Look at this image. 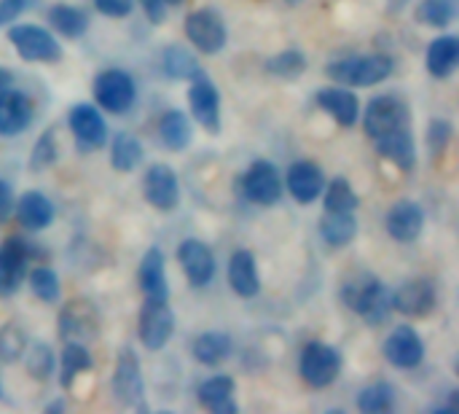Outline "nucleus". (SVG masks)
Segmentation results:
<instances>
[{"label":"nucleus","instance_id":"obj_30","mask_svg":"<svg viewBox=\"0 0 459 414\" xmlns=\"http://www.w3.org/2000/svg\"><path fill=\"white\" fill-rule=\"evenodd\" d=\"M159 137L169 151H186L194 140V127L188 121V116L178 108H169L161 119H159Z\"/></svg>","mask_w":459,"mask_h":414},{"label":"nucleus","instance_id":"obj_8","mask_svg":"<svg viewBox=\"0 0 459 414\" xmlns=\"http://www.w3.org/2000/svg\"><path fill=\"white\" fill-rule=\"evenodd\" d=\"M183 30H186L188 43L196 51L207 54V57L218 54L226 46V40H229V30H226L223 16L215 8H210V5L191 11L186 16V22H183Z\"/></svg>","mask_w":459,"mask_h":414},{"label":"nucleus","instance_id":"obj_47","mask_svg":"<svg viewBox=\"0 0 459 414\" xmlns=\"http://www.w3.org/2000/svg\"><path fill=\"white\" fill-rule=\"evenodd\" d=\"M137 5L143 8V13L148 16L151 24H161L167 19V3L164 0H137Z\"/></svg>","mask_w":459,"mask_h":414},{"label":"nucleus","instance_id":"obj_13","mask_svg":"<svg viewBox=\"0 0 459 414\" xmlns=\"http://www.w3.org/2000/svg\"><path fill=\"white\" fill-rule=\"evenodd\" d=\"M67 127L73 132V137L78 140V145L83 151H97L108 143V124L100 113L97 105L91 102H78L70 108L67 113Z\"/></svg>","mask_w":459,"mask_h":414},{"label":"nucleus","instance_id":"obj_39","mask_svg":"<svg viewBox=\"0 0 459 414\" xmlns=\"http://www.w3.org/2000/svg\"><path fill=\"white\" fill-rule=\"evenodd\" d=\"M264 67H266V73H272V75H277V78L296 81V78H301L304 70H307V57H304V51H299V48H288V51H280V54H274L272 59H266Z\"/></svg>","mask_w":459,"mask_h":414},{"label":"nucleus","instance_id":"obj_28","mask_svg":"<svg viewBox=\"0 0 459 414\" xmlns=\"http://www.w3.org/2000/svg\"><path fill=\"white\" fill-rule=\"evenodd\" d=\"M459 62V38L457 35H438L436 40H430L428 46V57H425V65H428V73L433 78H449L455 75Z\"/></svg>","mask_w":459,"mask_h":414},{"label":"nucleus","instance_id":"obj_7","mask_svg":"<svg viewBox=\"0 0 459 414\" xmlns=\"http://www.w3.org/2000/svg\"><path fill=\"white\" fill-rule=\"evenodd\" d=\"M411 127V110L398 94H379L366 105L363 129L371 140H379L390 132Z\"/></svg>","mask_w":459,"mask_h":414},{"label":"nucleus","instance_id":"obj_2","mask_svg":"<svg viewBox=\"0 0 459 414\" xmlns=\"http://www.w3.org/2000/svg\"><path fill=\"white\" fill-rule=\"evenodd\" d=\"M395 70V59L390 54H363V57H342L333 59L325 73L339 81L342 86L350 89H363V86H377L387 81Z\"/></svg>","mask_w":459,"mask_h":414},{"label":"nucleus","instance_id":"obj_44","mask_svg":"<svg viewBox=\"0 0 459 414\" xmlns=\"http://www.w3.org/2000/svg\"><path fill=\"white\" fill-rule=\"evenodd\" d=\"M24 337H22V331L16 329V326H5V329H0V361L3 364H11V361H16L22 353H24Z\"/></svg>","mask_w":459,"mask_h":414},{"label":"nucleus","instance_id":"obj_15","mask_svg":"<svg viewBox=\"0 0 459 414\" xmlns=\"http://www.w3.org/2000/svg\"><path fill=\"white\" fill-rule=\"evenodd\" d=\"M110 388H113V396L118 399V404H124V407H137L143 401L145 383H143V369H140V358L134 356V350L124 348L118 353Z\"/></svg>","mask_w":459,"mask_h":414},{"label":"nucleus","instance_id":"obj_14","mask_svg":"<svg viewBox=\"0 0 459 414\" xmlns=\"http://www.w3.org/2000/svg\"><path fill=\"white\" fill-rule=\"evenodd\" d=\"M382 350H385V358L395 369H417L425 361V342H422L420 331L411 326H395L387 334Z\"/></svg>","mask_w":459,"mask_h":414},{"label":"nucleus","instance_id":"obj_3","mask_svg":"<svg viewBox=\"0 0 459 414\" xmlns=\"http://www.w3.org/2000/svg\"><path fill=\"white\" fill-rule=\"evenodd\" d=\"M342 364H344L342 353L333 345H325V342H307L301 348V356H299L301 380L315 391L331 388L342 374Z\"/></svg>","mask_w":459,"mask_h":414},{"label":"nucleus","instance_id":"obj_42","mask_svg":"<svg viewBox=\"0 0 459 414\" xmlns=\"http://www.w3.org/2000/svg\"><path fill=\"white\" fill-rule=\"evenodd\" d=\"M452 137H455L452 121H446V119H433V121L428 124V148H430V156H433V159H441V156L446 154Z\"/></svg>","mask_w":459,"mask_h":414},{"label":"nucleus","instance_id":"obj_1","mask_svg":"<svg viewBox=\"0 0 459 414\" xmlns=\"http://www.w3.org/2000/svg\"><path fill=\"white\" fill-rule=\"evenodd\" d=\"M344 304L368 326H382L393 315V291L374 275H358L342 288Z\"/></svg>","mask_w":459,"mask_h":414},{"label":"nucleus","instance_id":"obj_43","mask_svg":"<svg viewBox=\"0 0 459 414\" xmlns=\"http://www.w3.org/2000/svg\"><path fill=\"white\" fill-rule=\"evenodd\" d=\"M56 162V137H54V129H46L35 148H32V156H30V167L32 170H46Z\"/></svg>","mask_w":459,"mask_h":414},{"label":"nucleus","instance_id":"obj_6","mask_svg":"<svg viewBox=\"0 0 459 414\" xmlns=\"http://www.w3.org/2000/svg\"><path fill=\"white\" fill-rule=\"evenodd\" d=\"M94 100L102 110L113 113V116H124L132 110L134 100H137V86H134V78L121 70V67H108L102 70L94 84Z\"/></svg>","mask_w":459,"mask_h":414},{"label":"nucleus","instance_id":"obj_51","mask_svg":"<svg viewBox=\"0 0 459 414\" xmlns=\"http://www.w3.org/2000/svg\"><path fill=\"white\" fill-rule=\"evenodd\" d=\"M301 0H288V5H299Z\"/></svg>","mask_w":459,"mask_h":414},{"label":"nucleus","instance_id":"obj_17","mask_svg":"<svg viewBox=\"0 0 459 414\" xmlns=\"http://www.w3.org/2000/svg\"><path fill=\"white\" fill-rule=\"evenodd\" d=\"M178 261L194 288H207L218 269L215 253L210 251V245H204L202 240H194V237H188L178 245Z\"/></svg>","mask_w":459,"mask_h":414},{"label":"nucleus","instance_id":"obj_24","mask_svg":"<svg viewBox=\"0 0 459 414\" xmlns=\"http://www.w3.org/2000/svg\"><path fill=\"white\" fill-rule=\"evenodd\" d=\"M97 334V315L86 302H70L65 304L59 315V337L65 342H83Z\"/></svg>","mask_w":459,"mask_h":414},{"label":"nucleus","instance_id":"obj_32","mask_svg":"<svg viewBox=\"0 0 459 414\" xmlns=\"http://www.w3.org/2000/svg\"><path fill=\"white\" fill-rule=\"evenodd\" d=\"M358 234L355 213H325L320 221V237L328 248H347Z\"/></svg>","mask_w":459,"mask_h":414},{"label":"nucleus","instance_id":"obj_22","mask_svg":"<svg viewBox=\"0 0 459 414\" xmlns=\"http://www.w3.org/2000/svg\"><path fill=\"white\" fill-rule=\"evenodd\" d=\"M317 105L336 119L342 127H355L360 119V100L350 86H325L317 92Z\"/></svg>","mask_w":459,"mask_h":414},{"label":"nucleus","instance_id":"obj_12","mask_svg":"<svg viewBox=\"0 0 459 414\" xmlns=\"http://www.w3.org/2000/svg\"><path fill=\"white\" fill-rule=\"evenodd\" d=\"M438 304V291L430 277H411L393 291V313L406 318H428Z\"/></svg>","mask_w":459,"mask_h":414},{"label":"nucleus","instance_id":"obj_50","mask_svg":"<svg viewBox=\"0 0 459 414\" xmlns=\"http://www.w3.org/2000/svg\"><path fill=\"white\" fill-rule=\"evenodd\" d=\"M164 3H167V5H183L186 0H164Z\"/></svg>","mask_w":459,"mask_h":414},{"label":"nucleus","instance_id":"obj_23","mask_svg":"<svg viewBox=\"0 0 459 414\" xmlns=\"http://www.w3.org/2000/svg\"><path fill=\"white\" fill-rule=\"evenodd\" d=\"M229 286L237 296L253 299L261 294V275H258V261L250 251H234L229 259Z\"/></svg>","mask_w":459,"mask_h":414},{"label":"nucleus","instance_id":"obj_46","mask_svg":"<svg viewBox=\"0 0 459 414\" xmlns=\"http://www.w3.org/2000/svg\"><path fill=\"white\" fill-rule=\"evenodd\" d=\"M38 0H0V27H8L19 19V13H24L27 8H32Z\"/></svg>","mask_w":459,"mask_h":414},{"label":"nucleus","instance_id":"obj_10","mask_svg":"<svg viewBox=\"0 0 459 414\" xmlns=\"http://www.w3.org/2000/svg\"><path fill=\"white\" fill-rule=\"evenodd\" d=\"M137 334L145 350H153V353L164 350L175 334V313L169 302L145 299L140 310V321H137Z\"/></svg>","mask_w":459,"mask_h":414},{"label":"nucleus","instance_id":"obj_41","mask_svg":"<svg viewBox=\"0 0 459 414\" xmlns=\"http://www.w3.org/2000/svg\"><path fill=\"white\" fill-rule=\"evenodd\" d=\"M24 364H27V372L35 377V380H51V374H54V353H51V348L48 345H43V342H30V345H24Z\"/></svg>","mask_w":459,"mask_h":414},{"label":"nucleus","instance_id":"obj_29","mask_svg":"<svg viewBox=\"0 0 459 414\" xmlns=\"http://www.w3.org/2000/svg\"><path fill=\"white\" fill-rule=\"evenodd\" d=\"M46 22L54 32L65 35V38H81L86 30H89V13L78 5H70V3H54L48 11H46Z\"/></svg>","mask_w":459,"mask_h":414},{"label":"nucleus","instance_id":"obj_25","mask_svg":"<svg viewBox=\"0 0 459 414\" xmlns=\"http://www.w3.org/2000/svg\"><path fill=\"white\" fill-rule=\"evenodd\" d=\"M374 145H377V154L385 156L387 162H393L398 170L411 172L417 167V145H414L411 127L398 129V132H390V135L374 140Z\"/></svg>","mask_w":459,"mask_h":414},{"label":"nucleus","instance_id":"obj_19","mask_svg":"<svg viewBox=\"0 0 459 414\" xmlns=\"http://www.w3.org/2000/svg\"><path fill=\"white\" fill-rule=\"evenodd\" d=\"M285 186H288V194L299 205H312V202L320 199V194L325 189V172L320 170V164H315L309 159H301V162H293L288 167Z\"/></svg>","mask_w":459,"mask_h":414},{"label":"nucleus","instance_id":"obj_40","mask_svg":"<svg viewBox=\"0 0 459 414\" xmlns=\"http://www.w3.org/2000/svg\"><path fill=\"white\" fill-rule=\"evenodd\" d=\"M457 16V3L455 0H422L417 5V19L428 27L444 30L455 22Z\"/></svg>","mask_w":459,"mask_h":414},{"label":"nucleus","instance_id":"obj_31","mask_svg":"<svg viewBox=\"0 0 459 414\" xmlns=\"http://www.w3.org/2000/svg\"><path fill=\"white\" fill-rule=\"evenodd\" d=\"M191 350H194V358L202 366H221L223 361H229V356L234 350V342L223 331H204V334H199L194 339Z\"/></svg>","mask_w":459,"mask_h":414},{"label":"nucleus","instance_id":"obj_16","mask_svg":"<svg viewBox=\"0 0 459 414\" xmlns=\"http://www.w3.org/2000/svg\"><path fill=\"white\" fill-rule=\"evenodd\" d=\"M188 105H191L194 119L202 124V129H207L210 135L221 132V92L204 73L191 81Z\"/></svg>","mask_w":459,"mask_h":414},{"label":"nucleus","instance_id":"obj_5","mask_svg":"<svg viewBox=\"0 0 459 414\" xmlns=\"http://www.w3.org/2000/svg\"><path fill=\"white\" fill-rule=\"evenodd\" d=\"M43 256L40 248L22 237H8L0 245V296H13L27 277L30 264Z\"/></svg>","mask_w":459,"mask_h":414},{"label":"nucleus","instance_id":"obj_27","mask_svg":"<svg viewBox=\"0 0 459 414\" xmlns=\"http://www.w3.org/2000/svg\"><path fill=\"white\" fill-rule=\"evenodd\" d=\"M13 210H16L19 224L27 232H43L54 221V205H51V199L43 191H35V189L32 191H24L16 199Z\"/></svg>","mask_w":459,"mask_h":414},{"label":"nucleus","instance_id":"obj_21","mask_svg":"<svg viewBox=\"0 0 459 414\" xmlns=\"http://www.w3.org/2000/svg\"><path fill=\"white\" fill-rule=\"evenodd\" d=\"M32 124V102L19 89L0 92V135L16 137Z\"/></svg>","mask_w":459,"mask_h":414},{"label":"nucleus","instance_id":"obj_26","mask_svg":"<svg viewBox=\"0 0 459 414\" xmlns=\"http://www.w3.org/2000/svg\"><path fill=\"white\" fill-rule=\"evenodd\" d=\"M234 393H237V383L229 374H215L199 385L196 399L212 414H237L239 407L234 404Z\"/></svg>","mask_w":459,"mask_h":414},{"label":"nucleus","instance_id":"obj_48","mask_svg":"<svg viewBox=\"0 0 459 414\" xmlns=\"http://www.w3.org/2000/svg\"><path fill=\"white\" fill-rule=\"evenodd\" d=\"M13 205H16V199H13V189H11L5 181H0V224H5V221L11 218Z\"/></svg>","mask_w":459,"mask_h":414},{"label":"nucleus","instance_id":"obj_49","mask_svg":"<svg viewBox=\"0 0 459 414\" xmlns=\"http://www.w3.org/2000/svg\"><path fill=\"white\" fill-rule=\"evenodd\" d=\"M11 84H13V73H11L8 67H3V65H0V92L11 89Z\"/></svg>","mask_w":459,"mask_h":414},{"label":"nucleus","instance_id":"obj_35","mask_svg":"<svg viewBox=\"0 0 459 414\" xmlns=\"http://www.w3.org/2000/svg\"><path fill=\"white\" fill-rule=\"evenodd\" d=\"M143 143L132 132H116L110 140V167L116 172H132L143 162Z\"/></svg>","mask_w":459,"mask_h":414},{"label":"nucleus","instance_id":"obj_33","mask_svg":"<svg viewBox=\"0 0 459 414\" xmlns=\"http://www.w3.org/2000/svg\"><path fill=\"white\" fill-rule=\"evenodd\" d=\"M91 366H94V358H91V353L86 350L83 342H65V350H62V358H59V385L65 391H70L75 377L89 372Z\"/></svg>","mask_w":459,"mask_h":414},{"label":"nucleus","instance_id":"obj_36","mask_svg":"<svg viewBox=\"0 0 459 414\" xmlns=\"http://www.w3.org/2000/svg\"><path fill=\"white\" fill-rule=\"evenodd\" d=\"M320 197H323L325 213H355L358 210V194L347 178H333L331 183H325Z\"/></svg>","mask_w":459,"mask_h":414},{"label":"nucleus","instance_id":"obj_34","mask_svg":"<svg viewBox=\"0 0 459 414\" xmlns=\"http://www.w3.org/2000/svg\"><path fill=\"white\" fill-rule=\"evenodd\" d=\"M161 70L172 81H194L196 75H202L199 59L183 46H167L161 51Z\"/></svg>","mask_w":459,"mask_h":414},{"label":"nucleus","instance_id":"obj_9","mask_svg":"<svg viewBox=\"0 0 459 414\" xmlns=\"http://www.w3.org/2000/svg\"><path fill=\"white\" fill-rule=\"evenodd\" d=\"M282 189H285V183H282V175L274 162L258 159L242 175V194L247 202H253L258 207H274L282 199Z\"/></svg>","mask_w":459,"mask_h":414},{"label":"nucleus","instance_id":"obj_37","mask_svg":"<svg viewBox=\"0 0 459 414\" xmlns=\"http://www.w3.org/2000/svg\"><path fill=\"white\" fill-rule=\"evenodd\" d=\"M27 280H30V291L43 302V304H56L62 286H59V275L51 267H32L27 269Z\"/></svg>","mask_w":459,"mask_h":414},{"label":"nucleus","instance_id":"obj_4","mask_svg":"<svg viewBox=\"0 0 459 414\" xmlns=\"http://www.w3.org/2000/svg\"><path fill=\"white\" fill-rule=\"evenodd\" d=\"M8 40L16 48L19 59L24 62H59L62 59V46L59 40L51 35V30L40 27V24H8Z\"/></svg>","mask_w":459,"mask_h":414},{"label":"nucleus","instance_id":"obj_20","mask_svg":"<svg viewBox=\"0 0 459 414\" xmlns=\"http://www.w3.org/2000/svg\"><path fill=\"white\" fill-rule=\"evenodd\" d=\"M137 283L145 299L169 302V277H167L164 253L159 248H148L143 253L140 267H137Z\"/></svg>","mask_w":459,"mask_h":414},{"label":"nucleus","instance_id":"obj_45","mask_svg":"<svg viewBox=\"0 0 459 414\" xmlns=\"http://www.w3.org/2000/svg\"><path fill=\"white\" fill-rule=\"evenodd\" d=\"M94 8L110 19H126L134 11V0H94Z\"/></svg>","mask_w":459,"mask_h":414},{"label":"nucleus","instance_id":"obj_11","mask_svg":"<svg viewBox=\"0 0 459 414\" xmlns=\"http://www.w3.org/2000/svg\"><path fill=\"white\" fill-rule=\"evenodd\" d=\"M143 197L159 213H172L180 205V181H178V172L169 164H164V162L151 164L145 170V175H143Z\"/></svg>","mask_w":459,"mask_h":414},{"label":"nucleus","instance_id":"obj_38","mask_svg":"<svg viewBox=\"0 0 459 414\" xmlns=\"http://www.w3.org/2000/svg\"><path fill=\"white\" fill-rule=\"evenodd\" d=\"M395 407V388L390 383H374L358 396V410L363 414H385Z\"/></svg>","mask_w":459,"mask_h":414},{"label":"nucleus","instance_id":"obj_18","mask_svg":"<svg viewBox=\"0 0 459 414\" xmlns=\"http://www.w3.org/2000/svg\"><path fill=\"white\" fill-rule=\"evenodd\" d=\"M385 229L401 245L417 242L425 229V210L411 199H398L385 216Z\"/></svg>","mask_w":459,"mask_h":414},{"label":"nucleus","instance_id":"obj_52","mask_svg":"<svg viewBox=\"0 0 459 414\" xmlns=\"http://www.w3.org/2000/svg\"><path fill=\"white\" fill-rule=\"evenodd\" d=\"M0 396H3V388H0Z\"/></svg>","mask_w":459,"mask_h":414}]
</instances>
